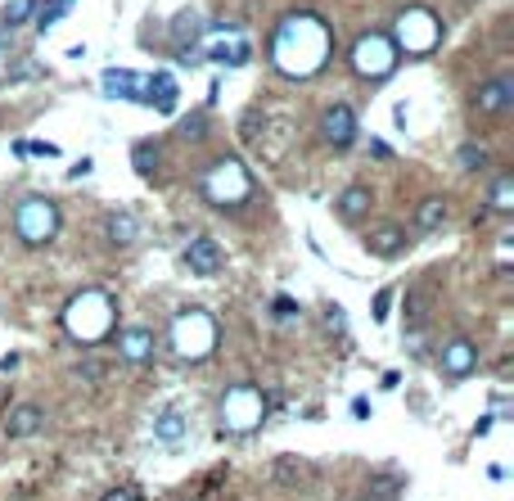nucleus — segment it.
Segmentation results:
<instances>
[{
  "label": "nucleus",
  "instance_id": "1",
  "mask_svg": "<svg viewBox=\"0 0 514 501\" xmlns=\"http://www.w3.org/2000/svg\"><path fill=\"white\" fill-rule=\"evenodd\" d=\"M330 59V32L316 14H289L271 41V64L284 77H311Z\"/></svg>",
  "mask_w": 514,
  "mask_h": 501
},
{
  "label": "nucleus",
  "instance_id": "2",
  "mask_svg": "<svg viewBox=\"0 0 514 501\" xmlns=\"http://www.w3.org/2000/svg\"><path fill=\"white\" fill-rule=\"evenodd\" d=\"M14 235H18V245H27V249L50 245V240L59 235V208H54L50 199H41V195H27V199L14 208Z\"/></svg>",
  "mask_w": 514,
  "mask_h": 501
},
{
  "label": "nucleus",
  "instance_id": "3",
  "mask_svg": "<svg viewBox=\"0 0 514 501\" xmlns=\"http://www.w3.org/2000/svg\"><path fill=\"white\" fill-rule=\"evenodd\" d=\"M397 50H406V55H424V50H433L438 45V36H442V23L429 14V9H401L397 14Z\"/></svg>",
  "mask_w": 514,
  "mask_h": 501
},
{
  "label": "nucleus",
  "instance_id": "4",
  "mask_svg": "<svg viewBox=\"0 0 514 501\" xmlns=\"http://www.w3.org/2000/svg\"><path fill=\"white\" fill-rule=\"evenodd\" d=\"M352 68L357 77H371V82H384L388 73L397 68V45L388 41L384 32H371L352 45Z\"/></svg>",
  "mask_w": 514,
  "mask_h": 501
},
{
  "label": "nucleus",
  "instance_id": "5",
  "mask_svg": "<svg viewBox=\"0 0 514 501\" xmlns=\"http://www.w3.org/2000/svg\"><path fill=\"white\" fill-rule=\"evenodd\" d=\"M203 199H208V204H217V208L249 199V176H244V167H240L235 158L213 163V172L203 176Z\"/></svg>",
  "mask_w": 514,
  "mask_h": 501
},
{
  "label": "nucleus",
  "instance_id": "6",
  "mask_svg": "<svg viewBox=\"0 0 514 501\" xmlns=\"http://www.w3.org/2000/svg\"><path fill=\"white\" fill-rule=\"evenodd\" d=\"M438 371L447 384H460V379H470L479 371V348H474V339L470 335H451L442 348H438Z\"/></svg>",
  "mask_w": 514,
  "mask_h": 501
},
{
  "label": "nucleus",
  "instance_id": "7",
  "mask_svg": "<svg viewBox=\"0 0 514 501\" xmlns=\"http://www.w3.org/2000/svg\"><path fill=\"white\" fill-rule=\"evenodd\" d=\"M510 105H514V73L488 77V82L474 86V95H470V109H474L479 118H501Z\"/></svg>",
  "mask_w": 514,
  "mask_h": 501
},
{
  "label": "nucleus",
  "instance_id": "8",
  "mask_svg": "<svg viewBox=\"0 0 514 501\" xmlns=\"http://www.w3.org/2000/svg\"><path fill=\"white\" fill-rule=\"evenodd\" d=\"M316 131H321V140H325L330 149H348V145L357 140V131H361V126H357V109H352V105H330V109L321 114V126H316Z\"/></svg>",
  "mask_w": 514,
  "mask_h": 501
},
{
  "label": "nucleus",
  "instance_id": "9",
  "mask_svg": "<svg viewBox=\"0 0 514 501\" xmlns=\"http://www.w3.org/2000/svg\"><path fill=\"white\" fill-rule=\"evenodd\" d=\"M181 262L190 266V276H217L226 266V253H222V245L213 235H194L185 245V253H181Z\"/></svg>",
  "mask_w": 514,
  "mask_h": 501
},
{
  "label": "nucleus",
  "instance_id": "10",
  "mask_svg": "<svg viewBox=\"0 0 514 501\" xmlns=\"http://www.w3.org/2000/svg\"><path fill=\"white\" fill-rule=\"evenodd\" d=\"M371 208H375V190L371 185H348V190H339V199H334V213H339V222H348V226H357V222H366L371 217Z\"/></svg>",
  "mask_w": 514,
  "mask_h": 501
},
{
  "label": "nucleus",
  "instance_id": "11",
  "mask_svg": "<svg viewBox=\"0 0 514 501\" xmlns=\"http://www.w3.org/2000/svg\"><path fill=\"white\" fill-rule=\"evenodd\" d=\"M406 245H410V235L401 222H380L366 231V253H375V257H397V253H406Z\"/></svg>",
  "mask_w": 514,
  "mask_h": 501
},
{
  "label": "nucleus",
  "instance_id": "12",
  "mask_svg": "<svg viewBox=\"0 0 514 501\" xmlns=\"http://www.w3.org/2000/svg\"><path fill=\"white\" fill-rule=\"evenodd\" d=\"M41 425H45V411L36 402H14L5 411V438H32L41 434Z\"/></svg>",
  "mask_w": 514,
  "mask_h": 501
},
{
  "label": "nucleus",
  "instance_id": "13",
  "mask_svg": "<svg viewBox=\"0 0 514 501\" xmlns=\"http://www.w3.org/2000/svg\"><path fill=\"white\" fill-rule=\"evenodd\" d=\"M118 357L131 362V366H149L153 362V330H144V326H131L118 335Z\"/></svg>",
  "mask_w": 514,
  "mask_h": 501
},
{
  "label": "nucleus",
  "instance_id": "14",
  "mask_svg": "<svg viewBox=\"0 0 514 501\" xmlns=\"http://www.w3.org/2000/svg\"><path fill=\"white\" fill-rule=\"evenodd\" d=\"M100 86H104L109 100H140V105H144V77L131 73V68H109V73L100 77Z\"/></svg>",
  "mask_w": 514,
  "mask_h": 501
},
{
  "label": "nucleus",
  "instance_id": "15",
  "mask_svg": "<svg viewBox=\"0 0 514 501\" xmlns=\"http://www.w3.org/2000/svg\"><path fill=\"white\" fill-rule=\"evenodd\" d=\"M447 217H451V204H447L442 195H429V199H420V208H415V231L433 235L438 226H447Z\"/></svg>",
  "mask_w": 514,
  "mask_h": 501
},
{
  "label": "nucleus",
  "instance_id": "16",
  "mask_svg": "<svg viewBox=\"0 0 514 501\" xmlns=\"http://www.w3.org/2000/svg\"><path fill=\"white\" fill-rule=\"evenodd\" d=\"M144 105H153L158 114H172V109H176V82H172L167 73L144 77Z\"/></svg>",
  "mask_w": 514,
  "mask_h": 501
},
{
  "label": "nucleus",
  "instance_id": "17",
  "mask_svg": "<svg viewBox=\"0 0 514 501\" xmlns=\"http://www.w3.org/2000/svg\"><path fill=\"white\" fill-rule=\"evenodd\" d=\"M104 235H109V245H114V249H131V245L140 240V222H135L131 213H109Z\"/></svg>",
  "mask_w": 514,
  "mask_h": 501
},
{
  "label": "nucleus",
  "instance_id": "18",
  "mask_svg": "<svg viewBox=\"0 0 514 501\" xmlns=\"http://www.w3.org/2000/svg\"><path fill=\"white\" fill-rule=\"evenodd\" d=\"M406 493V475H371V484L361 488V501H397Z\"/></svg>",
  "mask_w": 514,
  "mask_h": 501
},
{
  "label": "nucleus",
  "instance_id": "19",
  "mask_svg": "<svg viewBox=\"0 0 514 501\" xmlns=\"http://www.w3.org/2000/svg\"><path fill=\"white\" fill-rule=\"evenodd\" d=\"M190 434V420L181 416V406H167L158 420H153V438H163V443H181Z\"/></svg>",
  "mask_w": 514,
  "mask_h": 501
},
{
  "label": "nucleus",
  "instance_id": "20",
  "mask_svg": "<svg viewBox=\"0 0 514 501\" xmlns=\"http://www.w3.org/2000/svg\"><path fill=\"white\" fill-rule=\"evenodd\" d=\"M488 208L492 213H514V176L510 172H497V181H492V190H488Z\"/></svg>",
  "mask_w": 514,
  "mask_h": 501
},
{
  "label": "nucleus",
  "instance_id": "21",
  "mask_svg": "<svg viewBox=\"0 0 514 501\" xmlns=\"http://www.w3.org/2000/svg\"><path fill=\"white\" fill-rule=\"evenodd\" d=\"M456 163H460V172H488V167H492V154H488V145L465 140V145L456 149Z\"/></svg>",
  "mask_w": 514,
  "mask_h": 501
},
{
  "label": "nucleus",
  "instance_id": "22",
  "mask_svg": "<svg viewBox=\"0 0 514 501\" xmlns=\"http://www.w3.org/2000/svg\"><path fill=\"white\" fill-rule=\"evenodd\" d=\"M32 14H36V0H9L5 14H0V27H5V32H9V27H23Z\"/></svg>",
  "mask_w": 514,
  "mask_h": 501
},
{
  "label": "nucleus",
  "instance_id": "23",
  "mask_svg": "<svg viewBox=\"0 0 514 501\" xmlns=\"http://www.w3.org/2000/svg\"><path fill=\"white\" fill-rule=\"evenodd\" d=\"M131 163H135L140 176H153V167H158V145H153V140H140V145L131 149Z\"/></svg>",
  "mask_w": 514,
  "mask_h": 501
},
{
  "label": "nucleus",
  "instance_id": "24",
  "mask_svg": "<svg viewBox=\"0 0 514 501\" xmlns=\"http://www.w3.org/2000/svg\"><path fill=\"white\" fill-rule=\"evenodd\" d=\"M271 475H275V484H289V488H293V484H298V475H307V466H302V461H293V456H280V461L271 466Z\"/></svg>",
  "mask_w": 514,
  "mask_h": 501
},
{
  "label": "nucleus",
  "instance_id": "25",
  "mask_svg": "<svg viewBox=\"0 0 514 501\" xmlns=\"http://www.w3.org/2000/svg\"><path fill=\"white\" fill-rule=\"evenodd\" d=\"M104 371H109V366H104V362H95V357H91V362H77V366H73V376L86 379V384H100V379H104Z\"/></svg>",
  "mask_w": 514,
  "mask_h": 501
},
{
  "label": "nucleus",
  "instance_id": "26",
  "mask_svg": "<svg viewBox=\"0 0 514 501\" xmlns=\"http://www.w3.org/2000/svg\"><path fill=\"white\" fill-rule=\"evenodd\" d=\"M203 114H194V118H185V123H181V135H185V140H203Z\"/></svg>",
  "mask_w": 514,
  "mask_h": 501
},
{
  "label": "nucleus",
  "instance_id": "27",
  "mask_svg": "<svg viewBox=\"0 0 514 501\" xmlns=\"http://www.w3.org/2000/svg\"><path fill=\"white\" fill-rule=\"evenodd\" d=\"M100 501H140V488H131V484H123V488H109Z\"/></svg>",
  "mask_w": 514,
  "mask_h": 501
},
{
  "label": "nucleus",
  "instance_id": "28",
  "mask_svg": "<svg viewBox=\"0 0 514 501\" xmlns=\"http://www.w3.org/2000/svg\"><path fill=\"white\" fill-rule=\"evenodd\" d=\"M388 307H392V289L375 294V321H388Z\"/></svg>",
  "mask_w": 514,
  "mask_h": 501
},
{
  "label": "nucleus",
  "instance_id": "29",
  "mask_svg": "<svg viewBox=\"0 0 514 501\" xmlns=\"http://www.w3.org/2000/svg\"><path fill=\"white\" fill-rule=\"evenodd\" d=\"M271 307H275V316H298V303H293V298H284V294H280Z\"/></svg>",
  "mask_w": 514,
  "mask_h": 501
},
{
  "label": "nucleus",
  "instance_id": "30",
  "mask_svg": "<svg viewBox=\"0 0 514 501\" xmlns=\"http://www.w3.org/2000/svg\"><path fill=\"white\" fill-rule=\"evenodd\" d=\"M352 416L357 420H371V397H352Z\"/></svg>",
  "mask_w": 514,
  "mask_h": 501
},
{
  "label": "nucleus",
  "instance_id": "31",
  "mask_svg": "<svg viewBox=\"0 0 514 501\" xmlns=\"http://www.w3.org/2000/svg\"><path fill=\"white\" fill-rule=\"evenodd\" d=\"M325 321H330L334 330H343V307H325Z\"/></svg>",
  "mask_w": 514,
  "mask_h": 501
},
{
  "label": "nucleus",
  "instance_id": "32",
  "mask_svg": "<svg viewBox=\"0 0 514 501\" xmlns=\"http://www.w3.org/2000/svg\"><path fill=\"white\" fill-rule=\"evenodd\" d=\"M371 154H375V158H388V154H392V149H388L384 140H371Z\"/></svg>",
  "mask_w": 514,
  "mask_h": 501
},
{
  "label": "nucleus",
  "instance_id": "33",
  "mask_svg": "<svg viewBox=\"0 0 514 501\" xmlns=\"http://www.w3.org/2000/svg\"><path fill=\"white\" fill-rule=\"evenodd\" d=\"M54 5H64V9H73V0H54Z\"/></svg>",
  "mask_w": 514,
  "mask_h": 501
},
{
  "label": "nucleus",
  "instance_id": "34",
  "mask_svg": "<svg viewBox=\"0 0 514 501\" xmlns=\"http://www.w3.org/2000/svg\"><path fill=\"white\" fill-rule=\"evenodd\" d=\"M0 45H5V32H0Z\"/></svg>",
  "mask_w": 514,
  "mask_h": 501
}]
</instances>
